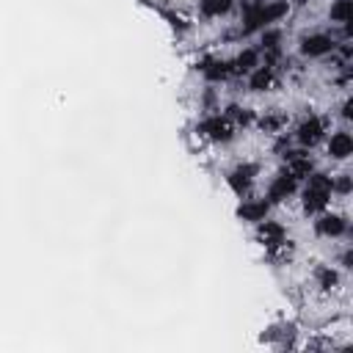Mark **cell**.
<instances>
[{"label":"cell","instance_id":"obj_1","mask_svg":"<svg viewBox=\"0 0 353 353\" xmlns=\"http://www.w3.org/2000/svg\"><path fill=\"white\" fill-rule=\"evenodd\" d=\"M328 204H331V176L312 171L303 188V210L314 215V212H323Z\"/></svg>","mask_w":353,"mask_h":353},{"label":"cell","instance_id":"obj_2","mask_svg":"<svg viewBox=\"0 0 353 353\" xmlns=\"http://www.w3.org/2000/svg\"><path fill=\"white\" fill-rule=\"evenodd\" d=\"M199 132H201L204 138L215 141V143H226V141H232V135H234V124L229 121V116L212 113V116H207V119L199 124Z\"/></svg>","mask_w":353,"mask_h":353},{"label":"cell","instance_id":"obj_3","mask_svg":"<svg viewBox=\"0 0 353 353\" xmlns=\"http://www.w3.org/2000/svg\"><path fill=\"white\" fill-rule=\"evenodd\" d=\"M256 176H259V165H256V163H240V165H234V168L229 171L226 182H229V188H232L237 196H245V193L251 190V185L256 182Z\"/></svg>","mask_w":353,"mask_h":353},{"label":"cell","instance_id":"obj_4","mask_svg":"<svg viewBox=\"0 0 353 353\" xmlns=\"http://www.w3.org/2000/svg\"><path fill=\"white\" fill-rule=\"evenodd\" d=\"M323 135H325V124H323V119L320 116H306L301 124H298V130H295V141L301 143V146H317L320 141H323Z\"/></svg>","mask_w":353,"mask_h":353},{"label":"cell","instance_id":"obj_5","mask_svg":"<svg viewBox=\"0 0 353 353\" xmlns=\"http://www.w3.org/2000/svg\"><path fill=\"white\" fill-rule=\"evenodd\" d=\"M334 50H336V41L328 33H309V36L301 39V52L306 58H323V55H328Z\"/></svg>","mask_w":353,"mask_h":353},{"label":"cell","instance_id":"obj_6","mask_svg":"<svg viewBox=\"0 0 353 353\" xmlns=\"http://www.w3.org/2000/svg\"><path fill=\"white\" fill-rule=\"evenodd\" d=\"M295 190H298V179H295L290 171H281V174H276V176L270 179V185H268V201H270V204H279V201L290 199Z\"/></svg>","mask_w":353,"mask_h":353},{"label":"cell","instance_id":"obj_7","mask_svg":"<svg viewBox=\"0 0 353 353\" xmlns=\"http://www.w3.org/2000/svg\"><path fill=\"white\" fill-rule=\"evenodd\" d=\"M284 237H287V232H284V226H281L279 221L262 218V221L256 223V240H259L265 248H281V245H284Z\"/></svg>","mask_w":353,"mask_h":353},{"label":"cell","instance_id":"obj_8","mask_svg":"<svg viewBox=\"0 0 353 353\" xmlns=\"http://www.w3.org/2000/svg\"><path fill=\"white\" fill-rule=\"evenodd\" d=\"M314 232L320 237H342L347 232V221L342 215H336V212H325L323 210V215L314 221Z\"/></svg>","mask_w":353,"mask_h":353},{"label":"cell","instance_id":"obj_9","mask_svg":"<svg viewBox=\"0 0 353 353\" xmlns=\"http://www.w3.org/2000/svg\"><path fill=\"white\" fill-rule=\"evenodd\" d=\"M199 72H201L210 83H223V80L232 74V66H229V61L210 55V58H201V61H199Z\"/></svg>","mask_w":353,"mask_h":353},{"label":"cell","instance_id":"obj_10","mask_svg":"<svg viewBox=\"0 0 353 353\" xmlns=\"http://www.w3.org/2000/svg\"><path fill=\"white\" fill-rule=\"evenodd\" d=\"M325 149H328V157H331V160H347V157L353 154V138H350V132H347V130L331 132Z\"/></svg>","mask_w":353,"mask_h":353},{"label":"cell","instance_id":"obj_11","mask_svg":"<svg viewBox=\"0 0 353 353\" xmlns=\"http://www.w3.org/2000/svg\"><path fill=\"white\" fill-rule=\"evenodd\" d=\"M268 210H270L268 199H243V204L237 207V218L248 223H259L262 218H268Z\"/></svg>","mask_w":353,"mask_h":353},{"label":"cell","instance_id":"obj_12","mask_svg":"<svg viewBox=\"0 0 353 353\" xmlns=\"http://www.w3.org/2000/svg\"><path fill=\"white\" fill-rule=\"evenodd\" d=\"M276 85V69L270 66V63H259L254 72H248V88L251 91H256V94H262V91H270Z\"/></svg>","mask_w":353,"mask_h":353},{"label":"cell","instance_id":"obj_13","mask_svg":"<svg viewBox=\"0 0 353 353\" xmlns=\"http://www.w3.org/2000/svg\"><path fill=\"white\" fill-rule=\"evenodd\" d=\"M229 66H232V74H248V72H254L259 66V50H254V47L240 50L234 55V61H229Z\"/></svg>","mask_w":353,"mask_h":353},{"label":"cell","instance_id":"obj_14","mask_svg":"<svg viewBox=\"0 0 353 353\" xmlns=\"http://www.w3.org/2000/svg\"><path fill=\"white\" fill-rule=\"evenodd\" d=\"M232 6H234V0H199V11H201V17H210V19L229 14Z\"/></svg>","mask_w":353,"mask_h":353},{"label":"cell","instance_id":"obj_15","mask_svg":"<svg viewBox=\"0 0 353 353\" xmlns=\"http://www.w3.org/2000/svg\"><path fill=\"white\" fill-rule=\"evenodd\" d=\"M314 279H317V287L325 290V292H331V290L339 287V273H336L334 268H328V265H320V268L314 270Z\"/></svg>","mask_w":353,"mask_h":353},{"label":"cell","instance_id":"obj_16","mask_svg":"<svg viewBox=\"0 0 353 353\" xmlns=\"http://www.w3.org/2000/svg\"><path fill=\"white\" fill-rule=\"evenodd\" d=\"M284 124H287V116H284V113H273V110L259 119V127H262L268 135H279V132L284 130Z\"/></svg>","mask_w":353,"mask_h":353},{"label":"cell","instance_id":"obj_17","mask_svg":"<svg viewBox=\"0 0 353 353\" xmlns=\"http://www.w3.org/2000/svg\"><path fill=\"white\" fill-rule=\"evenodd\" d=\"M223 116H229V121H232L234 127H240V124H243V127H248V124L256 119L251 108H240V105H229V110H226Z\"/></svg>","mask_w":353,"mask_h":353},{"label":"cell","instance_id":"obj_18","mask_svg":"<svg viewBox=\"0 0 353 353\" xmlns=\"http://www.w3.org/2000/svg\"><path fill=\"white\" fill-rule=\"evenodd\" d=\"M328 17H331V22L345 25L350 19V0H334L331 8H328Z\"/></svg>","mask_w":353,"mask_h":353},{"label":"cell","instance_id":"obj_19","mask_svg":"<svg viewBox=\"0 0 353 353\" xmlns=\"http://www.w3.org/2000/svg\"><path fill=\"white\" fill-rule=\"evenodd\" d=\"M279 41H281V33H279V30H270V28L262 30V50L276 52V50H279Z\"/></svg>","mask_w":353,"mask_h":353}]
</instances>
